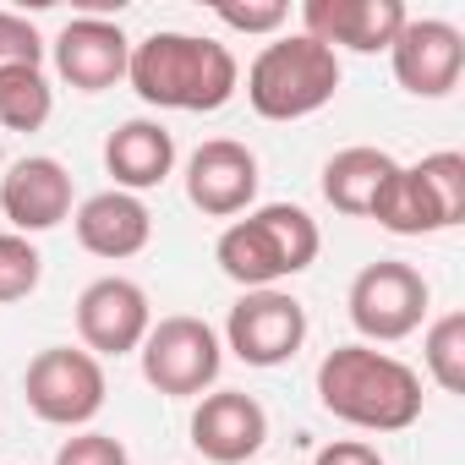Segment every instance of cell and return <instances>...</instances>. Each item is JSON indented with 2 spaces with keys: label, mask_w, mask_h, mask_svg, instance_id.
<instances>
[{
  "label": "cell",
  "mask_w": 465,
  "mask_h": 465,
  "mask_svg": "<svg viewBox=\"0 0 465 465\" xmlns=\"http://www.w3.org/2000/svg\"><path fill=\"white\" fill-rule=\"evenodd\" d=\"M318 219L296 203H263L247 208V219H230L213 242V263L242 291H280V280H296L318 263Z\"/></svg>",
  "instance_id": "3957f363"
},
{
  "label": "cell",
  "mask_w": 465,
  "mask_h": 465,
  "mask_svg": "<svg viewBox=\"0 0 465 465\" xmlns=\"http://www.w3.org/2000/svg\"><path fill=\"white\" fill-rule=\"evenodd\" d=\"M421 361H427V378H432L443 394H465V312H443V318L427 329Z\"/></svg>",
  "instance_id": "44dd1931"
},
{
  "label": "cell",
  "mask_w": 465,
  "mask_h": 465,
  "mask_svg": "<svg viewBox=\"0 0 465 465\" xmlns=\"http://www.w3.org/2000/svg\"><path fill=\"white\" fill-rule=\"evenodd\" d=\"M269 443V411L247 389H213L192 411V449L208 465H247Z\"/></svg>",
  "instance_id": "7c38bea8"
},
{
  "label": "cell",
  "mask_w": 465,
  "mask_h": 465,
  "mask_svg": "<svg viewBox=\"0 0 465 465\" xmlns=\"http://www.w3.org/2000/svg\"><path fill=\"white\" fill-rule=\"evenodd\" d=\"M318 405L361 432H405L421 421V378L378 345H334L318 361Z\"/></svg>",
  "instance_id": "7a4b0ae2"
},
{
  "label": "cell",
  "mask_w": 465,
  "mask_h": 465,
  "mask_svg": "<svg viewBox=\"0 0 465 465\" xmlns=\"http://www.w3.org/2000/svg\"><path fill=\"white\" fill-rule=\"evenodd\" d=\"M0 213L12 219L17 236H45L61 219H72V175L50 153H28L0 175Z\"/></svg>",
  "instance_id": "9a60e30c"
},
{
  "label": "cell",
  "mask_w": 465,
  "mask_h": 465,
  "mask_svg": "<svg viewBox=\"0 0 465 465\" xmlns=\"http://www.w3.org/2000/svg\"><path fill=\"white\" fill-rule=\"evenodd\" d=\"M153 329V307H148V291L126 274H104L94 285H83L77 296V334H83V351L88 356H132Z\"/></svg>",
  "instance_id": "9c48e42d"
},
{
  "label": "cell",
  "mask_w": 465,
  "mask_h": 465,
  "mask_svg": "<svg viewBox=\"0 0 465 465\" xmlns=\"http://www.w3.org/2000/svg\"><path fill=\"white\" fill-rule=\"evenodd\" d=\"M427 302H432V291H427V280H421L411 263L378 258V263H367V269L351 280L345 312H351L361 345H394V340H405V334L421 329Z\"/></svg>",
  "instance_id": "52a82bcc"
},
{
  "label": "cell",
  "mask_w": 465,
  "mask_h": 465,
  "mask_svg": "<svg viewBox=\"0 0 465 465\" xmlns=\"http://www.w3.org/2000/svg\"><path fill=\"white\" fill-rule=\"evenodd\" d=\"M137 361H143L148 389H159L170 400H203V389L219 383L224 345H219V334L203 318L170 312V318H159L148 329V340L137 345Z\"/></svg>",
  "instance_id": "5b68a950"
},
{
  "label": "cell",
  "mask_w": 465,
  "mask_h": 465,
  "mask_svg": "<svg viewBox=\"0 0 465 465\" xmlns=\"http://www.w3.org/2000/svg\"><path fill=\"white\" fill-rule=\"evenodd\" d=\"M45 39L28 17L17 12H0V66H45Z\"/></svg>",
  "instance_id": "d4e9b609"
},
{
  "label": "cell",
  "mask_w": 465,
  "mask_h": 465,
  "mask_svg": "<svg viewBox=\"0 0 465 465\" xmlns=\"http://www.w3.org/2000/svg\"><path fill=\"white\" fill-rule=\"evenodd\" d=\"M312 465H383V454L367 438H340V443H323Z\"/></svg>",
  "instance_id": "4316f807"
},
{
  "label": "cell",
  "mask_w": 465,
  "mask_h": 465,
  "mask_svg": "<svg viewBox=\"0 0 465 465\" xmlns=\"http://www.w3.org/2000/svg\"><path fill=\"white\" fill-rule=\"evenodd\" d=\"M55 465H132V454H126L121 438L83 427V432H72V438L55 449Z\"/></svg>",
  "instance_id": "cb8c5ba5"
},
{
  "label": "cell",
  "mask_w": 465,
  "mask_h": 465,
  "mask_svg": "<svg viewBox=\"0 0 465 465\" xmlns=\"http://www.w3.org/2000/svg\"><path fill=\"white\" fill-rule=\"evenodd\" d=\"M411 170L421 175L427 197L438 203V219H443V230H454V224L465 219V153L443 148V153H427V159H421V164H411Z\"/></svg>",
  "instance_id": "7402d4cb"
},
{
  "label": "cell",
  "mask_w": 465,
  "mask_h": 465,
  "mask_svg": "<svg viewBox=\"0 0 465 465\" xmlns=\"http://www.w3.org/2000/svg\"><path fill=\"white\" fill-rule=\"evenodd\" d=\"M104 170L115 175V192H153L170 181L175 170V137L159 126V121H121L110 137H104Z\"/></svg>",
  "instance_id": "e0dca14e"
},
{
  "label": "cell",
  "mask_w": 465,
  "mask_h": 465,
  "mask_svg": "<svg viewBox=\"0 0 465 465\" xmlns=\"http://www.w3.org/2000/svg\"><path fill=\"white\" fill-rule=\"evenodd\" d=\"M307 345V307L291 291H247L224 318V351L247 367H285Z\"/></svg>",
  "instance_id": "ba28073f"
},
{
  "label": "cell",
  "mask_w": 465,
  "mask_h": 465,
  "mask_svg": "<svg viewBox=\"0 0 465 465\" xmlns=\"http://www.w3.org/2000/svg\"><path fill=\"white\" fill-rule=\"evenodd\" d=\"M50 115H55V88L45 66H0V126L39 132Z\"/></svg>",
  "instance_id": "ffe728a7"
},
{
  "label": "cell",
  "mask_w": 465,
  "mask_h": 465,
  "mask_svg": "<svg viewBox=\"0 0 465 465\" xmlns=\"http://www.w3.org/2000/svg\"><path fill=\"white\" fill-rule=\"evenodd\" d=\"M400 28H405L400 0H307L302 6V34L334 55L340 50L378 55L400 39Z\"/></svg>",
  "instance_id": "5bb4252c"
},
{
  "label": "cell",
  "mask_w": 465,
  "mask_h": 465,
  "mask_svg": "<svg viewBox=\"0 0 465 465\" xmlns=\"http://www.w3.org/2000/svg\"><path fill=\"white\" fill-rule=\"evenodd\" d=\"M72 230H77V247L83 252H94L104 263H126V258H137L153 242V213H148L143 197L110 186V192H94V197L77 203Z\"/></svg>",
  "instance_id": "2e32d148"
},
{
  "label": "cell",
  "mask_w": 465,
  "mask_h": 465,
  "mask_svg": "<svg viewBox=\"0 0 465 465\" xmlns=\"http://www.w3.org/2000/svg\"><path fill=\"white\" fill-rule=\"evenodd\" d=\"M389 61H394V83L411 94V99H443L460 88V72H465V34L454 23H438V17H405L400 39L389 45Z\"/></svg>",
  "instance_id": "8fae6325"
},
{
  "label": "cell",
  "mask_w": 465,
  "mask_h": 465,
  "mask_svg": "<svg viewBox=\"0 0 465 465\" xmlns=\"http://www.w3.org/2000/svg\"><path fill=\"white\" fill-rule=\"evenodd\" d=\"M23 394H28V411L50 427H88L99 411H104V361L88 356L83 345H50L28 361L23 372Z\"/></svg>",
  "instance_id": "8992f818"
},
{
  "label": "cell",
  "mask_w": 465,
  "mask_h": 465,
  "mask_svg": "<svg viewBox=\"0 0 465 465\" xmlns=\"http://www.w3.org/2000/svg\"><path fill=\"white\" fill-rule=\"evenodd\" d=\"M213 17L224 28H236V34H274L280 39V28L291 23V6L285 0H263V6H236V0H224V6H213Z\"/></svg>",
  "instance_id": "484cf974"
},
{
  "label": "cell",
  "mask_w": 465,
  "mask_h": 465,
  "mask_svg": "<svg viewBox=\"0 0 465 465\" xmlns=\"http://www.w3.org/2000/svg\"><path fill=\"white\" fill-rule=\"evenodd\" d=\"M400 164L383 153V148H340L329 164H323V197L351 213V219H367L372 197L383 192V181L394 175Z\"/></svg>",
  "instance_id": "ac0fdd59"
},
{
  "label": "cell",
  "mask_w": 465,
  "mask_h": 465,
  "mask_svg": "<svg viewBox=\"0 0 465 465\" xmlns=\"http://www.w3.org/2000/svg\"><path fill=\"white\" fill-rule=\"evenodd\" d=\"M50 55H55V77H61L66 88H77V94H104V88H115V83L126 77L132 39H126L121 23H110V17H72V23L55 34Z\"/></svg>",
  "instance_id": "4fadbf2b"
},
{
  "label": "cell",
  "mask_w": 465,
  "mask_h": 465,
  "mask_svg": "<svg viewBox=\"0 0 465 465\" xmlns=\"http://www.w3.org/2000/svg\"><path fill=\"white\" fill-rule=\"evenodd\" d=\"M340 94V55L307 34H280L247 66V104L263 121H307Z\"/></svg>",
  "instance_id": "277c9868"
},
{
  "label": "cell",
  "mask_w": 465,
  "mask_h": 465,
  "mask_svg": "<svg viewBox=\"0 0 465 465\" xmlns=\"http://www.w3.org/2000/svg\"><path fill=\"white\" fill-rule=\"evenodd\" d=\"M258 153L236 137H208L186 159V203L208 219H242L258 203Z\"/></svg>",
  "instance_id": "30bf717a"
},
{
  "label": "cell",
  "mask_w": 465,
  "mask_h": 465,
  "mask_svg": "<svg viewBox=\"0 0 465 465\" xmlns=\"http://www.w3.org/2000/svg\"><path fill=\"white\" fill-rule=\"evenodd\" d=\"M367 219H378L389 236H438V230H443L438 203L427 197V186H421V175H416L411 164H400V170L383 181V192L372 197Z\"/></svg>",
  "instance_id": "d6986e66"
},
{
  "label": "cell",
  "mask_w": 465,
  "mask_h": 465,
  "mask_svg": "<svg viewBox=\"0 0 465 465\" xmlns=\"http://www.w3.org/2000/svg\"><path fill=\"white\" fill-rule=\"evenodd\" d=\"M126 83L143 104L153 110H186V115H213L236 99L242 88V66L230 55V45L208 39V34H181V28H159L143 45H132L126 61Z\"/></svg>",
  "instance_id": "6da1fadb"
},
{
  "label": "cell",
  "mask_w": 465,
  "mask_h": 465,
  "mask_svg": "<svg viewBox=\"0 0 465 465\" xmlns=\"http://www.w3.org/2000/svg\"><path fill=\"white\" fill-rule=\"evenodd\" d=\"M45 280V258L28 236H17V230H0V307L6 302H23L34 296Z\"/></svg>",
  "instance_id": "603a6c76"
}]
</instances>
